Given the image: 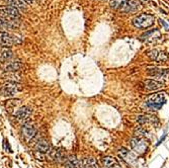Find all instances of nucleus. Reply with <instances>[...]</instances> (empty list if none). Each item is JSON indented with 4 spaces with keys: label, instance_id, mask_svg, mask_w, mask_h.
Returning a JSON list of instances; mask_svg holds the SVG:
<instances>
[{
    "label": "nucleus",
    "instance_id": "obj_18",
    "mask_svg": "<svg viewBox=\"0 0 169 168\" xmlns=\"http://www.w3.org/2000/svg\"><path fill=\"white\" fill-rule=\"evenodd\" d=\"M21 67H22V64L20 63V61H11L5 66V71L6 72H16L20 70Z\"/></svg>",
    "mask_w": 169,
    "mask_h": 168
},
{
    "label": "nucleus",
    "instance_id": "obj_16",
    "mask_svg": "<svg viewBox=\"0 0 169 168\" xmlns=\"http://www.w3.org/2000/svg\"><path fill=\"white\" fill-rule=\"evenodd\" d=\"M80 168H100L94 158H85L80 163Z\"/></svg>",
    "mask_w": 169,
    "mask_h": 168
},
{
    "label": "nucleus",
    "instance_id": "obj_23",
    "mask_svg": "<svg viewBox=\"0 0 169 168\" xmlns=\"http://www.w3.org/2000/svg\"><path fill=\"white\" fill-rule=\"evenodd\" d=\"M20 22H14V21H8L5 19L0 18V28H8V30H13L17 27Z\"/></svg>",
    "mask_w": 169,
    "mask_h": 168
},
{
    "label": "nucleus",
    "instance_id": "obj_14",
    "mask_svg": "<svg viewBox=\"0 0 169 168\" xmlns=\"http://www.w3.org/2000/svg\"><path fill=\"white\" fill-rule=\"evenodd\" d=\"M164 86L163 82L161 81H157V80L153 79H148L145 81V87H146L148 90H158V89L162 88Z\"/></svg>",
    "mask_w": 169,
    "mask_h": 168
},
{
    "label": "nucleus",
    "instance_id": "obj_10",
    "mask_svg": "<svg viewBox=\"0 0 169 168\" xmlns=\"http://www.w3.org/2000/svg\"><path fill=\"white\" fill-rule=\"evenodd\" d=\"M52 157L55 161L59 162V163H63L67 161V156H66V152L63 148H58L55 149V150L52 152Z\"/></svg>",
    "mask_w": 169,
    "mask_h": 168
},
{
    "label": "nucleus",
    "instance_id": "obj_12",
    "mask_svg": "<svg viewBox=\"0 0 169 168\" xmlns=\"http://www.w3.org/2000/svg\"><path fill=\"white\" fill-rule=\"evenodd\" d=\"M138 123L140 125H146V124L157 125L158 124V119L156 117H154V115H140V117H138Z\"/></svg>",
    "mask_w": 169,
    "mask_h": 168
},
{
    "label": "nucleus",
    "instance_id": "obj_3",
    "mask_svg": "<svg viewBox=\"0 0 169 168\" xmlns=\"http://www.w3.org/2000/svg\"><path fill=\"white\" fill-rule=\"evenodd\" d=\"M21 43H22V40L20 37H17L16 35H13L6 32H0V46L2 48H8V47H12L14 45H20Z\"/></svg>",
    "mask_w": 169,
    "mask_h": 168
},
{
    "label": "nucleus",
    "instance_id": "obj_20",
    "mask_svg": "<svg viewBox=\"0 0 169 168\" xmlns=\"http://www.w3.org/2000/svg\"><path fill=\"white\" fill-rule=\"evenodd\" d=\"M6 3H8V5L13 6L15 8H17L18 10H25L27 9V3L23 0H4Z\"/></svg>",
    "mask_w": 169,
    "mask_h": 168
},
{
    "label": "nucleus",
    "instance_id": "obj_22",
    "mask_svg": "<svg viewBox=\"0 0 169 168\" xmlns=\"http://www.w3.org/2000/svg\"><path fill=\"white\" fill-rule=\"evenodd\" d=\"M35 149L38 150V152L47 153L48 151L50 150V143L47 142L46 140H41L38 142L37 146H35Z\"/></svg>",
    "mask_w": 169,
    "mask_h": 168
},
{
    "label": "nucleus",
    "instance_id": "obj_25",
    "mask_svg": "<svg viewBox=\"0 0 169 168\" xmlns=\"http://www.w3.org/2000/svg\"><path fill=\"white\" fill-rule=\"evenodd\" d=\"M159 21H160V23H161V25H162L163 27H165V30H169V23L167 25V23H166L165 21H164V20H162V19H160Z\"/></svg>",
    "mask_w": 169,
    "mask_h": 168
},
{
    "label": "nucleus",
    "instance_id": "obj_8",
    "mask_svg": "<svg viewBox=\"0 0 169 168\" xmlns=\"http://www.w3.org/2000/svg\"><path fill=\"white\" fill-rule=\"evenodd\" d=\"M148 56L152 59L153 61H156L158 63L166 62L168 60V56L165 52L158 51V50H153V51L149 52Z\"/></svg>",
    "mask_w": 169,
    "mask_h": 168
},
{
    "label": "nucleus",
    "instance_id": "obj_21",
    "mask_svg": "<svg viewBox=\"0 0 169 168\" xmlns=\"http://www.w3.org/2000/svg\"><path fill=\"white\" fill-rule=\"evenodd\" d=\"M11 58H12V52L8 48H2V50L0 51V62L4 63L7 61H10Z\"/></svg>",
    "mask_w": 169,
    "mask_h": 168
},
{
    "label": "nucleus",
    "instance_id": "obj_9",
    "mask_svg": "<svg viewBox=\"0 0 169 168\" xmlns=\"http://www.w3.org/2000/svg\"><path fill=\"white\" fill-rule=\"evenodd\" d=\"M149 74L152 77L158 78V79H169V71L165 69L152 68V69H149Z\"/></svg>",
    "mask_w": 169,
    "mask_h": 168
},
{
    "label": "nucleus",
    "instance_id": "obj_15",
    "mask_svg": "<svg viewBox=\"0 0 169 168\" xmlns=\"http://www.w3.org/2000/svg\"><path fill=\"white\" fill-rule=\"evenodd\" d=\"M157 37H160V32L158 30H152L149 32H146L144 35H141V40L142 41H151V40L157 39Z\"/></svg>",
    "mask_w": 169,
    "mask_h": 168
},
{
    "label": "nucleus",
    "instance_id": "obj_6",
    "mask_svg": "<svg viewBox=\"0 0 169 168\" xmlns=\"http://www.w3.org/2000/svg\"><path fill=\"white\" fill-rule=\"evenodd\" d=\"M131 147L136 153L142 155L148 149V141H147V139L135 137L131 140Z\"/></svg>",
    "mask_w": 169,
    "mask_h": 168
},
{
    "label": "nucleus",
    "instance_id": "obj_11",
    "mask_svg": "<svg viewBox=\"0 0 169 168\" xmlns=\"http://www.w3.org/2000/svg\"><path fill=\"white\" fill-rule=\"evenodd\" d=\"M30 115H32V110L28 106H22L14 113V117L20 120H27Z\"/></svg>",
    "mask_w": 169,
    "mask_h": 168
},
{
    "label": "nucleus",
    "instance_id": "obj_24",
    "mask_svg": "<svg viewBox=\"0 0 169 168\" xmlns=\"http://www.w3.org/2000/svg\"><path fill=\"white\" fill-rule=\"evenodd\" d=\"M128 0H109V5H110L111 8L121 11L122 7L125 5V3Z\"/></svg>",
    "mask_w": 169,
    "mask_h": 168
},
{
    "label": "nucleus",
    "instance_id": "obj_19",
    "mask_svg": "<svg viewBox=\"0 0 169 168\" xmlns=\"http://www.w3.org/2000/svg\"><path fill=\"white\" fill-rule=\"evenodd\" d=\"M102 161H103L104 166L106 168H121L118 162L116 161V159H115V158L113 157L106 156V157H104L103 159H102Z\"/></svg>",
    "mask_w": 169,
    "mask_h": 168
},
{
    "label": "nucleus",
    "instance_id": "obj_2",
    "mask_svg": "<svg viewBox=\"0 0 169 168\" xmlns=\"http://www.w3.org/2000/svg\"><path fill=\"white\" fill-rule=\"evenodd\" d=\"M154 20H155V16L152 14L148 13H142L140 15H138L137 17L133 20V23L137 28H148L154 25Z\"/></svg>",
    "mask_w": 169,
    "mask_h": 168
},
{
    "label": "nucleus",
    "instance_id": "obj_4",
    "mask_svg": "<svg viewBox=\"0 0 169 168\" xmlns=\"http://www.w3.org/2000/svg\"><path fill=\"white\" fill-rule=\"evenodd\" d=\"M165 102V94L163 92H157V93H154L150 96L148 100L146 101V105L151 108H154V110H160Z\"/></svg>",
    "mask_w": 169,
    "mask_h": 168
},
{
    "label": "nucleus",
    "instance_id": "obj_17",
    "mask_svg": "<svg viewBox=\"0 0 169 168\" xmlns=\"http://www.w3.org/2000/svg\"><path fill=\"white\" fill-rule=\"evenodd\" d=\"M80 163L81 161H79L75 155H71L65 162V168H80Z\"/></svg>",
    "mask_w": 169,
    "mask_h": 168
},
{
    "label": "nucleus",
    "instance_id": "obj_7",
    "mask_svg": "<svg viewBox=\"0 0 169 168\" xmlns=\"http://www.w3.org/2000/svg\"><path fill=\"white\" fill-rule=\"evenodd\" d=\"M21 132H22V136L25 137V139L27 141L32 140L38 134L37 128L32 124H30V123H25V124H23L22 128H21Z\"/></svg>",
    "mask_w": 169,
    "mask_h": 168
},
{
    "label": "nucleus",
    "instance_id": "obj_1",
    "mask_svg": "<svg viewBox=\"0 0 169 168\" xmlns=\"http://www.w3.org/2000/svg\"><path fill=\"white\" fill-rule=\"evenodd\" d=\"M20 12L17 8L10 5L0 6V18L8 21H14V22H20Z\"/></svg>",
    "mask_w": 169,
    "mask_h": 168
},
{
    "label": "nucleus",
    "instance_id": "obj_13",
    "mask_svg": "<svg viewBox=\"0 0 169 168\" xmlns=\"http://www.w3.org/2000/svg\"><path fill=\"white\" fill-rule=\"evenodd\" d=\"M118 153H120V155L122 156L123 159L125 160V161H127L129 164H134L136 162V156L133 154L131 151L127 150V149L122 148Z\"/></svg>",
    "mask_w": 169,
    "mask_h": 168
},
{
    "label": "nucleus",
    "instance_id": "obj_26",
    "mask_svg": "<svg viewBox=\"0 0 169 168\" xmlns=\"http://www.w3.org/2000/svg\"><path fill=\"white\" fill-rule=\"evenodd\" d=\"M23 1H25L27 4H32V2H34V0H23Z\"/></svg>",
    "mask_w": 169,
    "mask_h": 168
},
{
    "label": "nucleus",
    "instance_id": "obj_5",
    "mask_svg": "<svg viewBox=\"0 0 169 168\" xmlns=\"http://www.w3.org/2000/svg\"><path fill=\"white\" fill-rule=\"evenodd\" d=\"M22 90V86L15 81H9L3 85L1 88V94L6 97H12L17 92Z\"/></svg>",
    "mask_w": 169,
    "mask_h": 168
}]
</instances>
